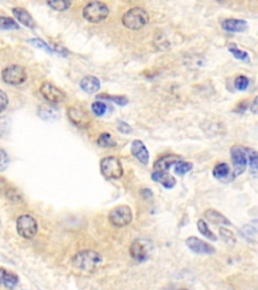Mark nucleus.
I'll return each instance as SVG.
<instances>
[{
    "label": "nucleus",
    "mask_w": 258,
    "mask_h": 290,
    "mask_svg": "<svg viewBox=\"0 0 258 290\" xmlns=\"http://www.w3.org/2000/svg\"><path fill=\"white\" fill-rule=\"evenodd\" d=\"M102 263L101 255L93 250H83L78 252L72 258V264L75 268L84 272L96 271Z\"/></svg>",
    "instance_id": "1"
},
{
    "label": "nucleus",
    "mask_w": 258,
    "mask_h": 290,
    "mask_svg": "<svg viewBox=\"0 0 258 290\" xmlns=\"http://www.w3.org/2000/svg\"><path fill=\"white\" fill-rule=\"evenodd\" d=\"M149 21L147 11L142 7H132L127 10L122 17L123 26L132 31H138L145 28Z\"/></svg>",
    "instance_id": "2"
},
{
    "label": "nucleus",
    "mask_w": 258,
    "mask_h": 290,
    "mask_svg": "<svg viewBox=\"0 0 258 290\" xmlns=\"http://www.w3.org/2000/svg\"><path fill=\"white\" fill-rule=\"evenodd\" d=\"M109 15L108 6L101 1L89 2L83 9V17L91 22L98 23L105 20Z\"/></svg>",
    "instance_id": "3"
},
{
    "label": "nucleus",
    "mask_w": 258,
    "mask_h": 290,
    "mask_svg": "<svg viewBox=\"0 0 258 290\" xmlns=\"http://www.w3.org/2000/svg\"><path fill=\"white\" fill-rule=\"evenodd\" d=\"M101 174L107 180H119L123 176V167L118 158L108 156L101 160Z\"/></svg>",
    "instance_id": "4"
},
{
    "label": "nucleus",
    "mask_w": 258,
    "mask_h": 290,
    "mask_svg": "<svg viewBox=\"0 0 258 290\" xmlns=\"http://www.w3.org/2000/svg\"><path fill=\"white\" fill-rule=\"evenodd\" d=\"M132 212L131 209L128 206L122 205L115 207L108 216L109 222L112 226L117 227V228H121L129 225L132 221Z\"/></svg>",
    "instance_id": "5"
},
{
    "label": "nucleus",
    "mask_w": 258,
    "mask_h": 290,
    "mask_svg": "<svg viewBox=\"0 0 258 290\" xmlns=\"http://www.w3.org/2000/svg\"><path fill=\"white\" fill-rule=\"evenodd\" d=\"M17 233L25 239H33L37 233V223L30 215L20 216L16 222Z\"/></svg>",
    "instance_id": "6"
},
{
    "label": "nucleus",
    "mask_w": 258,
    "mask_h": 290,
    "mask_svg": "<svg viewBox=\"0 0 258 290\" xmlns=\"http://www.w3.org/2000/svg\"><path fill=\"white\" fill-rule=\"evenodd\" d=\"M2 79L9 85H20L27 81L28 75L26 70L22 67L12 65L3 70Z\"/></svg>",
    "instance_id": "7"
},
{
    "label": "nucleus",
    "mask_w": 258,
    "mask_h": 290,
    "mask_svg": "<svg viewBox=\"0 0 258 290\" xmlns=\"http://www.w3.org/2000/svg\"><path fill=\"white\" fill-rule=\"evenodd\" d=\"M231 158L234 165L233 177L237 178L244 173L247 165V156L245 149L238 145H235L231 148Z\"/></svg>",
    "instance_id": "8"
},
{
    "label": "nucleus",
    "mask_w": 258,
    "mask_h": 290,
    "mask_svg": "<svg viewBox=\"0 0 258 290\" xmlns=\"http://www.w3.org/2000/svg\"><path fill=\"white\" fill-rule=\"evenodd\" d=\"M39 91L43 98L51 104H59L66 98L65 93L50 82H44Z\"/></svg>",
    "instance_id": "9"
},
{
    "label": "nucleus",
    "mask_w": 258,
    "mask_h": 290,
    "mask_svg": "<svg viewBox=\"0 0 258 290\" xmlns=\"http://www.w3.org/2000/svg\"><path fill=\"white\" fill-rule=\"evenodd\" d=\"M149 251H150L149 242L143 239L134 240L129 248L131 257L138 262L146 261L149 256Z\"/></svg>",
    "instance_id": "10"
},
{
    "label": "nucleus",
    "mask_w": 258,
    "mask_h": 290,
    "mask_svg": "<svg viewBox=\"0 0 258 290\" xmlns=\"http://www.w3.org/2000/svg\"><path fill=\"white\" fill-rule=\"evenodd\" d=\"M185 245L187 246L191 251L197 254H206V255H212L216 252L215 248L208 244L207 242L202 241L201 239L197 237H190L185 240Z\"/></svg>",
    "instance_id": "11"
},
{
    "label": "nucleus",
    "mask_w": 258,
    "mask_h": 290,
    "mask_svg": "<svg viewBox=\"0 0 258 290\" xmlns=\"http://www.w3.org/2000/svg\"><path fill=\"white\" fill-rule=\"evenodd\" d=\"M68 116L72 123L79 128H87L90 124V117L82 107H70L68 110Z\"/></svg>",
    "instance_id": "12"
},
{
    "label": "nucleus",
    "mask_w": 258,
    "mask_h": 290,
    "mask_svg": "<svg viewBox=\"0 0 258 290\" xmlns=\"http://www.w3.org/2000/svg\"><path fill=\"white\" fill-rule=\"evenodd\" d=\"M132 155L142 164L147 165L149 161V153L142 140H134L131 144Z\"/></svg>",
    "instance_id": "13"
},
{
    "label": "nucleus",
    "mask_w": 258,
    "mask_h": 290,
    "mask_svg": "<svg viewBox=\"0 0 258 290\" xmlns=\"http://www.w3.org/2000/svg\"><path fill=\"white\" fill-rule=\"evenodd\" d=\"M222 29L228 33H241L247 29V22L242 19L228 18L222 21Z\"/></svg>",
    "instance_id": "14"
},
{
    "label": "nucleus",
    "mask_w": 258,
    "mask_h": 290,
    "mask_svg": "<svg viewBox=\"0 0 258 290\" xmlns=\"http://www.w3.org/2000/svg\"><path fill=\"white\" fill-rule=\"evenodd\" d=\"M179 160H181L179 156L175 154H168L156 160L155 163L153 164V168L156 172H166V171H169V169Z\"/></svg>",
    "instance_id": "15"
},
{
    "label": "nucleus",
    "mask_w": 258,
    "mask_h": 290,
    "mask_svg": "<svg viewBox=\"0 0 258 290\" xmlns=\"http://www.w3.org/2000/svg\"><path fill=\"white\" fill-rule=\"evenodd\" d=\"M80 87L84 92L88 94H94L100 89L101 84L98 78L94 76H86L81 80Z\"/></svg>",
    "instance_id": "16"
},
{
    "label": "nucleus",
    "mask_w": 258,
    "mask_h": 290,
    "mask_svg": "<svg viewBox=\"0 0 258 290\" xmlns=\"http://www.w3.org/2000/svg\"><path fill=\"white\" fill-rule=\"evenodd\" d=\"M12 12L14 14V16L16 17V19L22 23L23 26L30 28V29H35L36 27V22L33 19L32 15L25 9V8H21V7H15L12 9Z\"/></svg>",
    "instance_id": "17"
},
{
    "label": "nucleus",
    "mask_w": 258,
    "mask_h": 290,
    "mask_svg": "<svg viewBox=\"0 0 258 290\" xmlns=\"http://www.w3.org/2000/svg\"><path fill=\"white\" fill-rule=\"evenodd\" d=\"M151 179H152V181L162 184L166 188H173L177 183L176 179L173 176L167 174L166 172H156L155 171L151 175Z\"/></svg>",
    "instance_id": "18"
},
{
    "label": "nucleus",
    "mask_w": 258,
    "mask_h": 290,
    "mask_svg": "<svg viewBox=\"0 0 258 290\" xmlns=\"http://www.w3.org/2000/svg\"><path fill=\"white\" fill-rule=\"evenodd\" d=\"M205 217L207 220L214 225H223V226H230L231 222L227 219L225 216H223L221 213L213 210L209 209L205 212Z\"/></svg>",
    "instance_id": "19"
},
{
    "label": "nucleus",
    "mask_w": 258,
    "mask_h": 290,
    "mask_svg": "<svg viewBox=\"0 0 258 290\" xmlns=\"http://www.w3.org/2000/svg\"><path fill=\"white\" fill-rule=\"evenodd\" d=\"M18 280L19 279L16 274L8 272L3 268L0 269V285L9 289H13L17 285Z\"/></svg>",
    "instance_id": "20"
},
{
    "label": "nucleus",
    "mask_w": 258,
    "mask_h": 290,
    "mask_svg": "<svg viewBox=\"0 0 258 290\" xmlns=\"http://www.w3.org/2000/svg\"><path fill=\"white\" fill-rule=\"evenodd\" d=\"M198 229H199L200 233L203 236H205L207 239H209L211 241H217L218 240L217 236L209 229L207 223L204 220H199L198 221Z\"/></svg>",
    "instance_id": "21"
},
{
    "label": "nucleus",
    "mask_w": 258,
    "mask_h": 290,
    "mask_svg": "<svg viewBox=\"0 0 258 290\" xmlns=\"http://www.w3.org/2000/svg\"><path fill=\"white\" fill-rule=\"evenodd\" d=\"M97 144L100 147H114L116 146V141L109 133H102L97 140Z\"/></svg>",
    "instance_id": "22"
},
{
    "label": "nucleus",
    "mask_w": 258,
    "mask_h": 290,
    "mask_svg": "<svg viewBox=\"0 0 258 290\" xmlns=\"http://www.w3.org/2000/svg\"><path fill=\"white\" fill-rule=\"evenodd\" d=\"M98 99H106L109 101H112L116 103L118 106H125L128 103V99L125 96H110V95H98L97 96Z\"/></svg>",
    "instance_id": "23"
},
{
    "label": "nucleus",
    "mask_w": 258,
    "mask_h": 290,
    "mask_svg": "<svg viewBox=\"0 0 258 290\" xmlns=\"http://www.w3.org/2000/svg\"><path fill=\"white\" fill-rule=\"evenodd\" d=\"M229 173H230L229 165L227 163L222 162L215 166L213 171V176L217 179H224V178H227Z\"/></svg>",
    "instance_id": "24"
},
{
    "label": "nucleus",
    "mask_w": 258,
    "mask_h": 290,
    "mask_svg": "<svg viewBox=\"0 0 258 290\" xmlns=\"http://www.w3.org/2000/svg\"><path fill=\"white\" fill-rule=\"evenodd\" d=\"M248 156H249V165H250V173L251 175L256 178L257 171H258V159H257V152L254 149H248Z\"/></svg>",
    "instance_id": "25"
},
{
    "label": "nucleus",
    "mask_w": 258,
    "mask_h": 290,
    "mask_svg": "<svg viewBox=\"0 0 258 290\" xmlns=\"http://www.w3.org/2000/svg\"><path fill=\"white\" fill-rule=\"evenodd\" d=\"M18 24L10 17L0 16V30H18Z\"/></svg>",
    "instance_id": "26"
},
{
    "label": "nucleus",
    "mask_w": 258,
    "mask_h": 290,
    "mask_svg": "<svg viewBox=\"0 0 258 290\" xmlns=\"http://www.w3.org/2000/svg\"><path fill=\"white\" fill-rule=\"evenodd\" d=\"M192 168H193V164L191 162L179 160L177 162V164H176V171L175 172L179 176H184L186 173H189Z\"/></svg>",
    "instance_id": "27"
},
{
    "label": "nucleus",
    "mask_w": 258,
    "mask_h": 290,
    "mask_svg": "<svg viewBox=\"0 0 258 290\" xmlns=\"http://www.w3.org/2000/svg\"><path fill=\"white\" fill-rule=\"evenodd\" d=\"M219 232H220L221 239L225 242V243H227L229 245H234V244H235L236 238H235V236H234V234L230 230H228L226 228H220Z\"/></svg>",
    "instance_id": "28"
},
{
    "label": "nucleus",
    "mask_w": 258,
    "mask_h": 290,
    "mask_svg": "<svg viewBox=\"0 0 258 290\" xmlns=\"http://www.w3.org/2000/svg\"><path fill=\"white\" fill-rule=\"evenodd\" d=\"M229 52L234 56V58H236L237 60L247 61L249 58V56L246 52L239 50V48L236 46V44H234V43L229 44Z\"/></svg>",
    "instance_id": "29"
},
{
    "label": "nucleus",
    "mask_w": 258,
    "mask_h": 290,
    "mask_svg": "<svg viewBox=\"0 0 258 290\" xmlns=\"http://www.w3.org/2000/svg\"><path fill=\"white\" fill-rule=\"evenodd\" d=\"M256 228L252 227L251 225H246L242 230H241V235L244 236L245 239H247L248 241L252 242V243H255L256 242Z\"/></svg>",
    "instance_id": "30"
},
{
    "label": "nucleus",
    "mask_w": 258,
    "mask_h": 290,
    "mask_svg": "<svg viewBox=\"0 0 258 290\" xmlns=\"http://www.w3.org/2000/svg\"><path fill=\"white\" fill-rule=\"evenodd\" d=\"M71 4H72L71 1H64V0H62V1H49L48 2L49 6H51L53 9L58 10V11L67 10L70 6H71Z\"/></svg>",
    "instance_id": "31"
},
{
    "label": "nucleus",
    "mask_w": 258,
    "mask_h": 290,
    "mask_svg": "<svg viewBox=\"0 0 258 290\" xmlns=\"http://www.w3.org/2000/svg\"><path fill=\"white\" fill-rule=\"evenodd\" d=\"M10 129V120L8 117H0V137H4L8 134Z\"/></svg>",
    "instance_id": "32"
},
{
    "label": "nucleus",
    "mask_w": 258,
    "mask_h": 290,
    "mask_svg": "<svg viewBox=\"0 0 258 290\" xmlns=\"http://www.w3.org/2000/svg\"><path fill=\"white\" fill-rule=\"evenodd\" d=\"M234 84H235V88L239 91H244L247 89L248 85H249V80L247 77L245 76H238L236 79H235V82H234Z\"/></svg>",
    "instance_id": "33"
},
{
    "label": "nucleus",
    "mask_w": 258,
    "mask_h": 290,
    "mask_svg": "<svg viewBox=\"0 0 258 290\" xmlns=\"http://www.w3.org/2000/svg\"><path fill=\"white\" fill-rule=\"evenodd\" d=\"M107 106L103 102H94L92 104V111L97 116H103L106 113Z\"/></svg>",
    "instance_id": "34"
},
{
    "label": "nucleus",
    "mask_w": 258,
    "mask_h": 290,
    "mask_svg": "<svg viewBox=\"0 0 258 290\" xmlns=\"http://www.w3.org/2000/svg\"><path fill=\"white\" fill-rule=\"evenodd\" d=\"M54 114H55V111L52 109V108H48V107H40L38 109V115L42 118V119H45V120H50L52 118H54Z\"/></svg>",
    "instance_id": "35"
},
{
    "label": "nucleus",
    "mask_w": 258,
    "mask_h": 290,
    "mask_svg": "<svg viewBox=\"0 0 258 290\" xmlns=\"http://www.w3.org/2000/svg\"><path fill=\"white\" fill-rule=\"evenodd\" d=\"M9 163V157L7 153L3 150L0 149V172H3L7 168Z\"/></svg>",
    "instance_id": "36"
},
{
    "label": "nucleus",
    "mask_w": 258,
    "mask_h": 290,
    "mask_svg": "<svg viewBox=\"0 0 258 290\" xmlns=\"http://www.w3.org/2000/svg\"><path fill=\"white\" fill-rule=\"evenodd\" d=\"M31 42L36 45L37 47H39V48H43V50H45L48 53H53L54 50L52 47H50L48 44H46L43 40L39 39V38H34V39H31Z\"/></svg>",
    "instance_id": "37"
},
{
    "label": "nucleus",
    "mask_w": 258,
    "mask_h": 290,
    "mask_svg": "<svg viewBox=\"0 0 258 290\" xmlns=\"http://www.w3.org/2000/svg\"><path fill=\"white\" fill-rule=\"evenodd\" d=\"M117 129H118L119 132L124 134L132 133L131 126H129L126 122H124V121H118V122H117Z\"/></svg>",
    "instance_id": "38"
},
{
    "label": "nucleus",
    "mask_w": 258,
    "mask_h": 290,
    "mask_svg": "<svg viewBox=\"0 0 258 290\" xmlns=\"http://www.w3.org/2000/svg\"><path fill=\"white\" fill-rule=\"evenodd\" d=\"M8 105V98H7V95L0 90V113L3 112L6 107Z\"/></svg>",
    "instance_id": "39"
},
{
    "label": "nucleus",
    "mask_w": 258,
    "mask_h": 290,
    "mask_svg": "<svg viewBox=\"0 0 258 290\" xmlns=\"http://www.w3.org/2000/svg\"><path fill=\"white\" fill-rule=\"evenodd\" d=\"M250 110H251L252 113H254V114L257 113V97H255L254 100H253V102H252V104L250 105Z\"/></svg>",
    "instance_id": "40"
},
{
    "label": "nucleus",
    "mask_w": 258,
    "mask_h": 290,
    "mask_svg": "<svg viewBox=\"0 0 258 290\" xmlns=\"http://www.w3.org/2000/svg\"><path fill=\"white\" fill-rule=\"evenodd\" d=\"M180 290H187V289H180Z\"/></svg>",
    "instance_id": "41"
}]
</instances>
